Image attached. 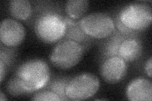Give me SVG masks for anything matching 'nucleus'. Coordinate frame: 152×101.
Here are the masks:
<instances>
[{
  "mask_svg": "<svg viewBox=\"0 0 152 101\" xmlns=\"http://www.w3.org/2000/svg\"><path fill=\"white\" fill-rule=\"evenodd\" d=\"M131 36H135L123 34L115 28V31L110 37L107 38V40L103 43L102 46L101 57L102 61L109 57L118 56V48H119L122 42Z\"/></svg>",
  "mask_w": 152,
  "mask_h": 101,
  "instance_id": "f8f14e48",
  "label": "nucleus"
},
{
  "mask_svg": "<svg viewBox=\"0 0 152 101\" xmlns=\"http://www.w3.org/2000/svg\"><path fill=\"white\" fill-rule=\"evenodd\" d=\"M127 63L121 57H109L102 61L100 75L106 82L111 84L121 81L127 74Z\"/></svg>",
  "mask_w": 152,
  "mask_h": 101,
  "instance_id": "6e6552de",
  "label": "nucleus"
},
{
  "mask_svg": "<svg viewBox=\"0 0 152 101\" xmlns=\"http://www.w3.org/2000/svg\"><path fill=\"white\" fill-rule=\"evenodd\" d=\"M71 79L70 76H61L56 77L50 80L45 89L50 90L58 95L61 100H69L66 95L65 90L69 81Z\"/></svg>",
  "mask_w": 152,
  "mask_h": 101,
  "instance_id": "2eb2a0df",
  "label": "nucleus"
},
{
  "mask_svg": "<svg viewBox=\"0 0 152 101\" xmlns=\"http://www.w3.org/2000/svg\"><path fill=\"white\" fill-rule=\"evenodd\" d=\"M15 75L27 94L43 89L50 80V72L47 62L41 59H32L18 67Z\"/></svg>",
  "mask_w": 152,
  "mask_h": 101,
  "instance_id": "f03ea898",
  "label": "nucleus"
},
{
  "mask_svg": "<svg viewBox=\"0 0 152 101\" xmlns=\"http://www.w3.org/2000/svg\"><path fill=\"white\" fill-rule=\"evenodd\" d=\"M89 2L88 0H69L65 4L66 17L75 20H79L88 12Z\"/></svg>",
  "mask_w": 152,
  "mask_h": 101,
  "instance_id": "4468645a",
  "label": "nucleus"
},
{
  "mask_svg": "<svg viewBox=\"0 0 152 101\" xmlns=\"http://www.w3.org/2000/svg\"><path fill=\"white\" fill-rule=\"evenodd\" d=\"M151 66H152V59H151V57H150L149 59L148 60H146L145 64V67H144L145 73L149 78H151V75H152Z\"/></svg>",
  "mask_w": 152,
  "mask_h": 101,
  "instance_id": "aec40b11",
  "label": "nucleus"
},
{
  "mask_svg": "<svg viewBox=\"0 0 152 101\" xmlns=\"http://www.w3.org/2000/svg\"><path fill=\"white\" fill-rule=\"evenodd\" d=\"M7 70L4 66V65L2 61H0V72H1V82H3V79L5 76L7 72Z\"/></svg>",
  "mask_w": 152,
  "mask_h": 101,
  "instance_id": "412c9836",
  "label": "nucleus"
},
{
  "mask_svg": "<svg viewBox=\"0 0 152 101\" xmlns=\"http://www.w3.org/2000/svg\"><path fill=\"white\" fill-rule=\"evenodd\" d=\"M142 44L137 36H131L124 40L118 51V56L121 57L127 63L138 60L142 55Z\"/></svg>",
  "mask_w": 152,
  "mask_h": 101,
  "instance_id": "9d476101",
  "label": "nucleus"
},
{
  "mask_svg": "<svg viewBox=\"0 0 152 101\" xmlns=\"http://www.w3.org/2000/svg\"><path fill=\"white\" fill-rule=\"evenodd\" d=\"M7 92L12 96H19L27 94L26 90L23 88L20 81L16 75L10 79L6 85Z\"/></svg>",
  "mask_w": 152,
  "mask_h": 101,
  "instance_id": "dca6fc26",
  "label": "nucleus"
},
{
  "mask_svg": "<svg viewBox=\"0 0 152 101\" xmlns=\"http://www.w3.org/2000/svg\"><path fill=\"white\" fill-rule=\"evenodd\" d=\"M79 20L83 31L93 39H107L115 30L113 18L106 13H89Z\"/></svg>",
  "mask_w": 152,
  "mask_h": 101,
  "instance_id": "423d86ee",
  "label": "nucleus"
},
{
  "mask_svg": "<svg viewBox=\"0 0 152 101\" xmlns=\"http://www.w3.org/2000/svg\"><path fill=\"white\" fill-rule=\"evenodd\" d=\"M34 28L37 37L42 42L46 44L58 42L65 36V16L52 8L45 9L36 17Z\"/></svg>",
  "mask_w": 152,
  "mask_h": 101,
  "instance_id": "f257e3e1",
  "label": "nucleus"
},
{
  "mask_svg": "<svg viewBox=\"0 0 152 101\" xmlns=\"http://www.w3.org/2000/svg\"><path fill=\"white\" fill-rule=\"evenodd\" d=\"M113 19L114 23H115V28L118 31H119L121 33H123V34L127 35V36H136L138 35L139 33L135 32L134 31H132L130 30L129 28H128L126 27L124 24L119 20V19L118 18L117 15H115Z\"/></svg>",
  "mask_w": 152,
  "mask_h": 101,
  "instance_id": "6ab92c4d",
  "label": "nucleus"
},
{
  "mask_svg": "<svg viewBox=\"0 0 152 101\" xmlns=\"http://www.w3.org/2000/svg\"><path fill=\"white\" fill-rule=\"evenodd\" d=\"M26 29L22 24L13 18L4 19L0 26L1 44L9 47L20 45L26 37Z\"/></svg>",
  "mask_w": 152,
  "mask_h": 101,
  "instance_id": "0eeeda50",
  "label": "nucleus"
},
{
  "mask_svg": "<svg viewBox=\"0 0 152 101\" xmlns=\"http://www.w3.org/2000/svg\"><path fill=\"white\" fill-rule=\"evenodd\" d=\"M126 93L128 100L131 101H151V81L145 78L132 80L128 84Z\"/></svg>",
  "mask_w": 152,
  "mask_h": 101,
  "instance_id": "1a4fd4ad",
  "label": "nucleus"
},
{
  "mask_svg": "<svg viewBox=\"0 0 152 101\" xmlns=\"http://www.w3.org/2000/svg\"><path fill=\"white\" fill-rule=\"evenodd\" d=\"M14 47H9L2 44L0 51V61H2L7 71L15 60L16 51Z\"/></svg>",
  "mask_w": 152,
  "mask_h": 101,
  "instance_id": "f3484780",
  "label": "nucleus"
},
{
  "mask_svg": "<svg viewBox=\"0 0 152 101\" xmlns=\"http://www.w3.org/2000/svg\"><path fill=\"white\" fill-rule=\"evenodd\" d=\"M99 80L91 73H83L71 78L65 93L69 100H83L92 97L99 89Z\"/></svg>",
  "mask_w": 152,
  "mask_h": 101,
  "instance_id": "39448f33",
  "label": "nucleus"
},
{
  "mask_svg": "<svg viewBox=\"0 0 152 101\" xmlns=\"http://www.w3.org/2000/svg\"><path fill=\"white\" fill-rule=\"evenodd\" d=\"M86 47L75 41L61 39L54 46L50 61L56 68L68 70L77 65L83 58Z\"/></svg>",
  "mask_w": 152,
  "mask_h": 101,
  "instance_id": "20e7f679",
  "label": "nucleus"
},
{
  "mask_svg": "<svg viewBox=\"0 0 152 101\" xmlns=\"http://www.w3.org/2000/svg\"><path fill=\"white\" fill-rule=\"evenodd\" d=\"M32 100H39V101H60L61 100L59 96L52 91L45 89L42 90H39L34 94L31 99Z\"/></svg>",
  "mask_w": 152,
  "mask_h": 101,
  "instance_id": "a211bd4d",
  "label": "nucleus"
},
{
  "mask_svg": "<svg viewBox=\"0 0 152 101\" xmlns=\"http://www.w3.org/2000/svg\"><path fill=\"white\" fill-rule=\"evenodd\" d=\"M8 11L15 20L26 21L32 15L33 8L27 0H12L9 2Z\"/></svg>",
  "mask_w": 152,
  "mask_h": 101,
  "instance_id": "ddd939ff",
  "label": "nucleus"
},
{
  "mask_svg": "<svg viewBox=\"0 0 152 101\" xmlns=\"http://www.w3.org/2000/svg\"><path fill=\"white\" fill-rule=\"evenodd\" d=\"M116 15L126 27L140 33L151 25L152 9L146 3H131L122 7Z\"/></svg>",
  "mask_w": 152,
  "mask_h": 101,
  "instance_id": "7ed1b4c3",
  "label": "nucleus"
},
{
  "mask_svg": "<svg viewBox=\"0 0 152 101\" xmlns=\"http://www.w3.org/2000/svg\"><path fill=\"white\" fill-rule=\"evenodd\" d=\"M8 100V99L7 98L6 95L3 94L2 91H1V94H0V100L3 101V100Z\"/></svg>",
  "mask_w": 152,
  "mask_h": 101,
  "instance_id": "4be33fe9",
  "label": "nucleus"
},
{
  "mask_svg": "<svg viewBox=\"0 0 152 101\" xmlns=\"http://www.w3.org/2000/svg\"><path fill=\"white\" fill-rule=\"evenodd\" d=\"M66 29L64 39L75 41L87 49L94 39L88 36L80 27V20H72L65 16Z\"/></svg>",
  "mask_w": 152,
  "mask_h": 101,
  "instance_id": "9b49d317",
  "label": "nucleus"
}]
</instances>
